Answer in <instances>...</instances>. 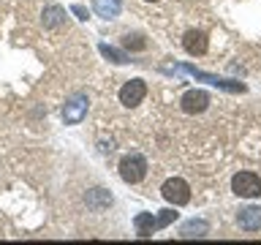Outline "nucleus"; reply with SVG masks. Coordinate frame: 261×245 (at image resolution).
Here are the masks:
<instances>
[{
  "label": "nucleus",
  "mask_w": 261,
  "mask_h": 245,
  "mask_svg": "<svg viewBox=\"0 0 261 245\" xmlns=\"http://www.w3.org/2000/svg\"><path fill=\"white\" fill-rule=\"evenodd\" d=\"M179 71L191 74V77L201 79V82H210V85H215V87H223V90H228V93H242V90H245V85H242V82L218 79V77H212V74H204V71H199V68H193V65H179Z\"/></svg>",
  "instance_id": "nucleus-6"
},
{
  "label": "nucleus",
  "mask_w": 261,
  "mask_h": 245,
  "mask_svg": "<svg viewBox=\"0 0 261 245\" xmlns=\"http://www.w3.org/2000/svg\"><path fill=\"white\" fill-rule=\"evenodd\" d=\"M174 218H177V212H174V210H163L161 215H158V229L169 226V224H171V220H174Z\"/></svg>",
  "instance_id": "nucleus-17"
},
{
  "label": "nucleus",
  "mask_w": 261,
  "mask_h": 245,
  "mask_svg": "<svg viewBox=\"0 0 261 245\" xmlns=\"http://www.w3.org/2000/svg\"><path fill=\"white\" fill-rule=\"evenodd\" d=\"M87 95L85 93H76V95H71L68 101H65L63 106V120L68 122V126H76V122L85 120V114H87Z\"/></svg>",
  "instance_id": "nucleus-4"
},
{
  "label": "nucleus",
  "mask_w": 261,
  "mask_h": 245,
  "mask_svg": "<svg viewBox=\"0 0 261 245\" xmlns=\"http://www.w3.org/2000/svg\"><path fill=\"white\" fill-rule=\"evenodd\" d=\"M231 191L242 199H256V196H261V180L253 172H240L231 177Z\"/></svg>",
  "instance_id": "nucleus-1"
},
{
  "label": "nucleus",
  "mask_w": 261,
  "mask_h": 245,
  "mask_svg": "<svg viewBox=\"0 0 261 245\" xmlns=\"http://www.w3.org/2000/svg\"><path fill=\"white\" fill-rule=\"evenodd\" d=\"M147 3H158V0H147Z\"/></svg>",
  "instance_id": "nucleus-19"
},
{
  "label": "nucleus",
  "mask_w": 261,
  "mask_h": 245,
  "mask_svg": "<svg viewBox=\"0 0 261 245\" xmlns=\"http://www.w3.org/2000/svg\"><path fill=\"white\" fill-rule=\"evenodd\" d=\"M161 193H163V199H166L169 204H174V207H182V204L191 202V188H188V183L179 180V177L166 180L163 188H161Z\"/></svg>",
  "instance_id": "nucleus-3"
},
{
  "label": "nucleus",
  "mask_w": 261,
  "mask_h": 245,
  "mask_svg": "<svg viewBox=\"0 0 261 245\" xmlns=\"http://www.w3.org/2000/svg\"><path fill=\"white\" fill-rule=\"evenodd\" d=\"M182 46H185V52L188 55H204L207 52V33H201V30H188L185 33V38H182Z\"/></svg>",
  "instance_id": "nucleus-9"
},
{
  "label": "nucleus",
  "mask_w": 261,
  "mask_h": 245,
  "mask_svg": "<svg viewBox=\"0 0 261 245\" xmlns=\"http://www.w3.org/2000/svg\"><path fill=\"white\" fill-rule=\"evenodd\" d=\"M98 49H101V55L106 57V60H112V63H117V65L128 63V55H125V52H120V49H114V46H109V44H101Z\"/></svg>",
  "instance_id": "nucleus-15"
},
{
  "label": "nucleus",
  "mask_w": 261,
  "mask_h": 245,
  "mask_svg": "<svg viewBox=\"0 0 261 245\" xmlns=\"http://www.w3.org/2000/svg\"><path fill=\"white\" fill-rule=\"evenodd\" d=\"M210 232V224L204 218H193L188 220V224H182V229H179V237H185V240H193V237H207Z\"/></svg>",
  "instance_id": "nucleus-10"
},
{
  "label": "nucleus",
  "mask_w": 261,
  "mask_h": 245,
  "mask_svg": "<svg viewBox=\"0 0 261 245\" xmlns=\"http://www.w3.org/2000/svg\"><path fill=\"white\" fill-rule=\"evenodd\" d=\"M120 177L125 180V183H142V180L147 177V161L142 158V155H125V158L120 161Z\"/></svg>",
  "instance_id": "nucleus-2"
},
{
  "label": "nucleus",
  "mask_w": 261,
  "mask_h": 245,
  "mask_svg": "<svg viewBox=\"0 0 261 245\" xmlns=\"http://www.w3.org/2000/svg\"><path fill=\"white\" fill-rule=\"evenodd\" d=\"M134 226H136L139 237H150L155 229H158V218H155L152 212H139V215L134 218Z\"/></svg>",
  "instance_id": "nucleus-12"
},
{
  "label": "nucleus",
  "mask_w": 261,
  "mask_h": 245,
  "mask_svg": "<svg viewBox=\"0 0 261 245\" xmlns=\"http://www.w3.org/2000/svg\"><path fill=\"white\" fill-rule=\"evenodd\" d=\"M87 207L90 210H95V212H101V210H106L112 204V193L109 191H103V188H93V191L87 193Z\"/></svg>",
  "instance_id": "nucleus-11"
},
{
  "label": "nucleus",
  "mask_w": 261,
  "mask_h": 245,
  "mask_svg": "<svg viewBox=\"0 0 261 245\" xmlns=\"http://www.w3.org/2000/svg\"><path fill=\"white\" fill-rule=\"evenodd\" d=\"M179 106H182L185 114H201L210 106V95L204 90H188L182 95V101H179Z\"/></svg>",
  "instance_id": "nucleus-7"
},
{
  "label": "nucleus",
  "mask_w": 261,
  "mask_h": 245,
  "mask_svg": "<svg viewBox=\"0 0 261 245\" xmlns=\"http://www.w3.org/2000/svg\"><path fill=\"white\" fill-rule=\"evenodd\" d=\"M237 224H240V229H245V232H258L261 229V207H256V204L242 207L240 215H237Z\"/></svg>",
  "instance_id": "nucleus-8"
},
{
  "label": "nucleus",
  "mask_w": 261,
  "mask_h": 245,
  "mask_svg": "<svg viewBox=\"0 0 261 245\" xmlns=\"http://www.w3.org/2000/svg\"><path fill=\"white\" fill-rule=\"evenodd\" d=\"M122 46L130 49V52H144V49H147V41L139 36V33H128V36L122 38Z\"/></svg>",
  "instance_id": "nucleus-16"
},
{
  "label": "nucleus",
  "mask_w": 261,
  "mask_h": 245,
  "mask_svg": "<svg viewBox=\"0 0 261 245\" xmlns=\"http://www.w3.org/2000/svg\"><path fill=\"white\" fill-rule=\"evenodd\" d=\"M65 22V11L60 6H49L44 8V28H60Z\"/></svg>",
  "instance_id": "nucleus-14"
},
{
  "label": "nucleus",
  "mask_w": 261,
  "mask_h": 245,
  "mask_svg": "<svg viewBox=\"0 0 261 245\" xmlns=\"http://www.w3.org/2000/svg\"><path fill=\"white\" fill-rule=\"evenodd\" d=\"M71 11H73V14H76V16H79V19H87V8H85V6H73V8H71Z\"/></svg>",
  "instance_id": "nucleus-18"
},
{
  "label": "nucleus",
  "mask_w": 261,
  "mask_h": 245,
  "mask_svg": "<svg viewBox=\"0 0 261 245\" xmlns=\"http://www.w3.org/2000/svg\"><path fill=\"white\" fill-rule=\"evenodd\" d=\"M93 8H95L98 16H103V19H114L122 8V0H93Z\"/></svg>",
  "instance_id": "nucleus-13"
},
{
  "label": "nucleus",
  "mask_w": 261,
  "mask_h": 245,
  "mask_svg": "<svg viewBox=\"0 0 261 245\" xmlns=\"http://www.w3.org/2000/svg\"><path fill=\"white\" fill-rule=\"evenodd\" d=\"M144 95H147L144 79H130V82H125V85L120 87V104L128 106V109H134V106L142 104Z\"/></svg>",
  "instance_id": "nucleus-5"
}]
</instances>
